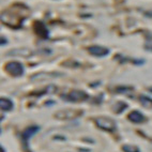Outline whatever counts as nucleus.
I'll return each instance as SVG.
<instances>
[{
    "mask_svg": "<svg viewBox=\"0 0 152 152\" xmlns=\"http://www.w3.org/2000/svg\"><path fill=\"white\" fill-rule=\"evenodd\" d=\"M30 9L23 3H15L1 13V22L11 28H19L27 18Z\"/></svg>",
    "mask_w": 152,
    "mask_h": 152,
    "instance_id": "obj_1",
    "label": "nucleus"
},
{
    "mask_svg": "<svg viewBox=\"0 0 152 152\" xmlns=\"http://www.w3.org/2000/svg\"><path fill=\"white\" fill-rule=\"evenodd\" d=\"M4 70L11 76L18 77L24 74V65L18 61H10L4 65Z\"/></svg>",
    "mask_w": 152,
    "mask_h": 152,
    "instance_id": "obj_2",
    "label": "nucleus"
},
{
    "mask_svg": "<svg viewBox=\"0 0 152 152\" xmlns=\"http://www.w3.org/2000/svg\"><path fill=\"white\" fill-rule=\"evenodd\" d=\"M83 115V110L78 109H65V110H59L55 114V117L59 120H70L76 119Z\"/></svg>",
    "mask_w": 152,
    "mask_h": 152,
    "instance_id": "obj_3",
    "label": "nucleus"
},
{
    "mask_svg": "<svg viewBox=\"0 0 152 152\" xmlns=\"http://www.w3.org/2000/svg\"><path fill=\"white\" fill-rule=\"evenodd\" d=\"M61 98L70 101V102H83V101L87 100L89 96L83 90H72L70 93H68V95H62Z\"/></svg>",
    "mask_w": 152,
    "mask_h": 152,
    "instance_id": "obj_4",
    "label": "nucleus"
},
{
    "mask_svg": "<svg viewBox=\"0 0 152 152\" xmlns=\"http://www.w3.org/2000/svg\"><path fill=\"white\" fill-rule=\"evenodd\" d=\"M95 123L100 129L107 131V132H113V131L116 130V122L110 118L100 117L95 120Z\"/></svg>",
    "mask_w": 152,
    "mask_h": 152,
    "instance_id": "obj_5",
    "label": "nucleus"
},
{
    "mask_svg": "<svg viewBox=\"0 0 152 152\" xmlns=\"http://www.w3.org/2000/svg\"><path fill=\"white\" fill-rule=\"evenodd\" d=\"M33 31L35 32V34L42 39H47L49 37V31L47 29L46 25L41 20L33 22Z\"/></svg>",
    "mask_w": 152,
    "mask_h": 152,
    "instance_id": "obj_6",
    "label": "nucleus"
},
{
    "mask_svg": "<svg viewBox=\"0 0 152 152\" xmlns=\"http://www.w3.org/2000/svg\"><path fill=\"white\" fill-rule=\"evenodd\" d=\"M88 52L95 57H105L109 54V49L103 46H99V45H92L88 47Z\"/></svg>",
    "mask_w": 152,
    "mask_h": 152,
    "instance_id": "obj_7",
    "label": "nucleus"
},
{
    "mask_svg": "<svg viewBox=\"0 0 152 152\" xmlns=\"http://www.w3.org/2000/svg\"><path fill=\"white\" fill-rule=\"evenodd\" d=\"M7 55L8 56H18V57L28 58L30 56H32L33 52L29 48H18V49H13L11 52H8Z\"/></svg>",
    "mask_w": 152,
    "mask_h": 152,
    "instance_id": "obj_8",
    "label": "nucleus"
},
{
    "mask_svg": "<svg viewBox=\"0 0 152 152\" xmlns=\"http://www.w3.org/2000/svg\"><path fill=\"white\" fill-rule=\"evenodd\" d=\"M39 131V126H30V128L26 129V130L23 132L22 134V139L23 141H24V145L25 146H27L28 144V140L30 139V137L33 135V134H35L37 132Z\"/></svg>",
    "mask_w": 152,
    "mask_h": 152,
    "instance_id": "obj_9",
    "label": "nucleus"
},
{
    "mask_svg": "<svg viewBox=\"0 0 152 152\" xmlns=\"http://www.w3.org/2000/svg\"><path fill=\"white\" fill-rule=\"evenodd\" d=\"M59 76H62L61 73H39L37 75L32 76L31 77V80L34 82V80H44V79H48V78H54V77H59Z\"/></svg>",
    "mask_w": 152,
    "mask_h": 152,
    "instance_id": "obj_10",
    "label": "nucleus"
},
{
    "mask_svg": "<svg viewBox=\"0 0 152 152\" xmlns=\"http://www.w3.org/2000/svg\"><path fill=\"white\" fill-rule=\"evenodd\" d=\"M129 119L134 123H141L146 121V118L137 110H134V111H132V113H130V114H129Z\"/></svg>",
    "mask_w": 152,
    "mask_h": 152,
    "instance_id": "obj_11",
    "label": "nucleus"
},
{
    "mask_svg": "<svg viewBox=\"0 0 152 152\" xmlns=\"http://www.w3.org/2000/svg\"><path fill=\"white\" fill-rule=\"evenodd\" d=\"M0 107L2 110H11L13 108V103H12L11 101L9 100V99H6V98H2L0 100Z\"/></svg>",
    "mask_w": 152,
    "mask_h": 152,
    "instance_id": "obj_12",
    "label": "nucleus"
},
{
    "mask_svg": "<svg viewBox=\"0 0 152 152\" xmlns=\"http://www.w3.org/2000/svg\"><path fill=\"white\" fill-rule=\"evenodd\" d=\"M134 90L133 87H131V86H118L116 89H115V91L117 93H119V94H128V93L132 92Z\"/></svg>",
    "mask_w": 152,
    "mask_h": 152,
    "instance_id": "obj_13",
    "label": "nucleus"
},
{
    "mask_svg": "<svg viewBox=\"0 0 152 152\" xmlns=\"http://www.w3.org/2000/svg\"><path fill=\"white\" fill-rule=\"evenodd\" d=\"M139 101H140L141 105L144 106V107H146V108H152V99L151 98L146 96V95H140Z\"/></svg>",
    "mask_w": 152,
    "mask_h": 152,
    "instance_id": "obj_14",
    "label": "nucleus"
},
{
    "mask_svg": "<svg viewBox=\"0 0 152 152\" xmlns=\"http://www.w3.org/2000/svg\"><path fill=\"white\" fill-rule=\"evenodd\" d=\"M122 150L124 152H139V149L133 145H124L122 147Z\"/></svg>",
    "mask_w": 152,
    "mask_h": 152,
    "instance_id": "obj_15",
    "label": "nucleus"
},
{
    "mask_svg": "<svg viewBox=\"0 0 152 152\" xmlns=\"http://www.w3.org/2000/svg\"><path fill=\"white\" fill-rule=\"evenodd\" d=\"M126 106H128V105H126L125 103H123V102H118V103L115 105L114 109L116 110V113H117V114H120L123 109L126 108Z\"/></svg>",
    "mask_w": 152,
    "mask_h": 152,
    "instance_id": "obj_16",
    "label": "nucleus"
},
{
    "mask_svg": "<svg viewBox=\"0 0 152 152\" xmlns=\"http://www.w3.org/2000/svg\"><path fill=\"white\" fill-rule=\"evenodd\" d=\"M62 65H65V66H68V68H71V66H72V68H78V66H79V63L76 62L75 60L69 59V60H66L65 62H63Z\"/></svg>",
    "mask_w": 152,
    "mask_h": 152,
    "instance_id": "obj_17",
    "label": "nucleus"
},
{
    "mask_svg": "<svg viewBox=\"0 0 152 152\" xmlns=\"http://www.w3.org/2000/svg\"><path fill=\"white\" fill-rule=\"evenodd\" d=\"M6 44H7V40L2 37L1 38V45H6Z\"/></svg>",
    "mask_w": 152,
    "mask_h": 152,
    "instance_id": "obj_18",
    "label": "nucleus"
},
{
    "mask_svg": "<svg viewBox=\"0 0 152 152\" xmlns=\"http://www.w3.org/2000/svg\"><path fill=\"white\" fill-rule=\"evenodd\" d=\"M149 91H150V92H152V87L149 88Z\"/></svg>",
    "mask_w": 152,
    "mask_h": 152,
    "instance_id": "obj_19",
    "label": "nucleus"
}]
</instances>
